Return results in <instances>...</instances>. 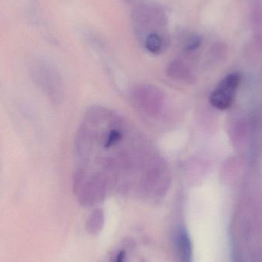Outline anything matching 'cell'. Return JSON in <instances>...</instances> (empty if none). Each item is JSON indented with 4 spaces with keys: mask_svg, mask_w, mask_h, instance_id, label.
Here are the masks:
<instances>
[{
    "mask_svg": "<svg viewBox=\"0 0 262 262\" xmlns=\"http://www.w3.org/2000/svg\"><path fill=\"white\" fill-rule=\"evenodd\" d=\"M32 80L49 98L58 101L61 95V81L58 74L47 63L38 61L32 66L31 71Z\"/></svg>",
    "mask_w": 262,
    "mask_h": 262,
    "instance_id": "6da1fadb",
    "label": "cell"
},
{
    "mask_svg": "<svg viewBox=\"0 0 262 262\" xmlns=\"http://www.w3.org/2000/svg\"><path fill=\"white\" fill-rule=\"evenodd\" d=\"M240 83L241 75L237 72L225 76L211 93L210 104L219 110L229 108L236 96Z\"/></svg>",
    "mask_w": 262,
    "mask_h": 262,
    "instance_id": "7a4b0ae2",
    "label": "cell"
},
{
    "mask_svg": "<svg viewBox=\"0 0 262 262\" xmlns=\"http://www.w3.org/2000/svg\"><path fill=\"white\" fill-rule=\"evenodd\" d=\"M174 252L179 262H192L193 258V246L187 229L179 226L172 233Z\"/></svg>",
    "mask_w": 262,
    "mask_h": 262,
    "instance_id": "3957f363",
    "label": "cell"
},
{
    "mask_svg": "<svg viewBox=\"0 0 262 262\" xmlns=\"http://www.w3.org/2000/svg\"><path fill=\"white\" fill-rule=\"evenodd\" d=\"M105 224V215L101 209L93 211L88 218L85 223V229L88 233L96 235L102 232Z\"/></svg>",
    "mask_w": 262,
    "mask_h": 262,
    "instance_id": "277c9868",
    "label": "cell"
},
{
    "mask_svg": "<svg viewBox=\"0 0 262 262\" xmlns=\"http://www.w3.org/2000/svg\"><path fill=\"white\" fill-rule=\"evenodd\" d=\"M167 73L169 76L175 79L188 81L190 77L189 72L183 61L180 60H173L169 63L167 67Z\"/></svg>",
    "mask_w": 262,
    "mask_h": 262,
    "instance_id": "5b68a950",
    "label": "cell"
},
{
    "mask_svg": "<svg viewBox=\"0 0 262 262\" xmlns=\"http://www.w3.org/2000/svg\"><path fill=\"white\" fill-rule=\"evenodd\" d=\"M163 41L160 35L151 33L147 35L145 40V47L152 54H158L161 52Z\"/></svg>",
    "mask_w": 262,
    "mask_h": 262,
    "instance_id": "8992f818",
    "label": "cell"
},
{
    "mask_svg": "<svg viewBox=\"0 0 262 262\" xmlns=\"http://www.w3.org/2000/svg\"><path fill=\"white\" fill-rule=\"evenodd\" d=\"M123 134H121V131L118 130H113L109 133L107 135V138L105 140L106 147H110L113 146L115 143H118L121 138H122Z\"/></svg>",
    "mask_w": 262,
    "mask_h": 262,
    "instance_id": "52a82bcc",
    "label": "cell"
},
{
    "mask_svg": "<svg viewBox=\"0 0 262 262\" xmlns=\"http://www.w3.org/2000/svg\"><path fill=\"white\" fill-rule=\"evenodd\" d=\"M201 44V38L199 35H192L188 40L186 45V49L188 51H192L196 49Z\"/></svg>",
    "mask_w": 262,
    "mask_h": 262,
    "instance_id": "ba28073f",
    "label": "cell"
},
{
    "mask_svg": "<svg viewBox=\"0 0 262 262\" xmlns=\"http://www.w3.org/2000/svg\"><path fill=\"white\" fill-rule=\"evenodd\" d=\"M127 252L126 250H121L112 258L111 262H126Z\"/></svg>",
    "mask_w": 262,
    "mask_h": 262,
    "instance_id": "9c48e42d",
    "label": "cell"
}]
</instances>
